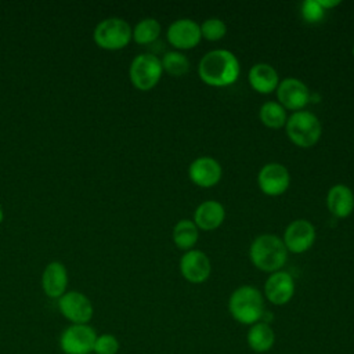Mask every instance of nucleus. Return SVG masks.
I'll use <instances>...</instances> for the list:
<instances>
[{
  "instance_id": "1a4fd4ad",
  "label": "nucleus",
  "mask_w": 354,
  "mask_h": 354,
  "mask_svg": "<svg viewBox=\"0 0 354 354\" xmlns=\"http://www.w3.org/2000/svg\"><path fill=\"white\" fill-rule=\"evenodd\" d=\"M257 184L263 194L268 196H278L289 188L290 174L282 163L271 162L260 169L257 174Z\"/></svg>"
},
{
  "instance_id": "c85d7f7f",
  "label": "nucleus",
  "mask_w": 354,
  "mask_h": 354,
  "mask_svg": "<svg viewBox=\"0 0 354 354\" xmlns=\"http://www.w3.org/2000/svg\"><path fill=\"white\" fill-rule=\"evenodd\" d=\"M3 218H4V212H3V207L0 206V224L3 223Z\"/></svg>"
},
{
  "instance_id": "5701e85b",
  "label": "nucleus",
  "mask_w": 354,
  "mask_h": 354,
  "mask_svg": "<svg viewBox=\"0 0 354 354\" xmlns=\"http://www.w3.org/2000/svg\"><path fill=\"white\" fill-rule=\"evenodd\" d=\"M160 35V24L155 18H144L133 28V40L137 44L145 46L153 43Z\"/></svg>"
},
{
  "instance_id": "f03ea898",
  "label": "nucleus",
  "mask_w": 354,
  "mask_h": 354,
  "mask_svg": "<svg viewBox=\"0 0 354 354\" xmlns=\"http://www.w3.org/2000/svg\"><path fill=\"white\" fill-rule=\"evenodd\" d=\"M228 311L236 322L253 325L263 321L266 314L264 297L257 288L242 285L231 293L228 299Z\"/></svg>"
},
{
  "instance_id": "9b49d317",
  "label": "nucleus",
  "mask_w": 354,
  "mask_h": 354,
  "mask_svg": "<svg viewBox=\"0 0 354 354\" xmlns=\"http://www.w3.org/2000/svg\"><path fill=\"white\" fill-rule=\"evenodd\" d=\"M169 43L178 50H189L199 44L202 35L199 24L189 18H180L173 21L167 28Z\"/></svg>"
},
{
  "instance_id": "ddd939ff",
  "label": "nucleus",
  "mask_w": 354,
  "mask_h": 354,
  "mask_svg": "<svg viewBox=\"0 0 354 354\" xmlns=\"http://www.w3.org/2000/svg\"><path fill=\"white\" fill-rule=\"evenodd\" d=\"M295 295L293 277L283 270L271 272L264 283V296L274 306H283Z\"/></svg>"
},
{
  "instance_id": "39448f33",
  "label": "nucleus",
  "mask_w": 354,
  "mask_h": 354,
  "mask_svg": "<svg viewBox=\"0 0 354 354\" xmlns=\"http://www.w3.org/2000/svg\"><path fill=\"white\" fill-rule=\"evenodd\" d=\"M285 127L289 140L300 148H310L315 145L322 133L319 119L308 111L293 112L288 118Z\"/></svg>"
},
{
  "instance_id": "0eeeda50",
  "label": "nucleus",
  "mask_w": 354,
  "mask_h": 354,
  "mask_svg": "<svg viewBox=\"0 0 354 354\" xmlns=\"http://www.w3.org/2000/svg\"><path fill=\"white\" fill-rule=\"evenodd\" d=\"M97 336L88 324H71L59 335V348L64 354H91Z\"/></svg>"
},
{
  "instance_id": "dca6fc26",
  "label": "nucleus",
  "mask_w": 354,
  "mask_h": 354,
  "mask_svg": "<svg viewBox=\"0 0 354 354\" xmlns=\"http://www.w3.org/2000/svg\"><path fill=\"white\" fill-rule=\"evenodd\" d=\"M68 288V271L61 261H50L41 274V289L50 299H59Z\"/></svg>"
},
{
  "instance_id": "a211bd4d",
  "label": "nucleus",
  "mask_w": 354,
  "mask_h": 354,
  "mask_svg": "<svg viewBox=\"0 0 354 354\" xmlns=\"http://www.w3.org/2000/svg\"><path fill=\"white\" fill-rule=\"evenodd\" d=\"M225 218V209L217 201H205L202 202L195 213L194 223L199 230L213 231L218 228Z\"/></svg>"
},
{
  "instance_id": "423d86ee",
  "label": "nucleus",
  "mask_w": 354,
  "mask_h": 354,
  "mask_svg": "<svg viewBox=\"0 0 354 354\" xmlns=\"http://www.w3.org/2000/svg\"><path fill=\"white\" fill-rule=\"evenodd\" d=\"M162 73L160 59L149 53L136 55L129 68L130 82L140 91L152 90L159 83Z\"/></svg>"
},
{
  "instance_id": "4be33fe9",
  "label": "nucleus",
  "mask_w": 354,
  "mask_h": 354,
  "mask_svg": "<svg viewBox=\"0 0 354 354\" xmlns=\"http://www.w3.org/2000/svg\"><path fill=\"white\" fill-rule=\"evenodd\" d=\"M259 118L266 127L281 129L286 124V109L275 101H267L260 106Z\"/></svg>"
},
{
  "instance_id": "2eb2a0df",
  "label": "nucleus",
  "mask_w": 354,
  "mask_h": 354,
  "mask_svg": "<svg viewBox=\"0 0 354 354\" xmlns=\"http://www.w3.org/2000/svg\"><path fill=\"white\" fill-rule=\"evenodd\" d=\"M223 170L220 163L210 156L196 158L188 167L189 180L202 188H210L216 185L221 178Z\"/></svg>"
},
{
  "instance_id": "f8f14e48",
  "label": "nucleus",
  "mask_w": 354,
  "mask_h": 354,
  "mask_svg": "<svg viewBox=\"0 0 354 354\" xmlns=\"http://www.w3.org/2000/svg\"><path fill=\"white\" fill-rule=\"evenodd\" d=\"M278 102L289 111H301L310 101L308 87L296 77H286L277 87Z\"/></svg>"
},
{
  "instance_id": "9d476101",
  "label": "nucleus",
  "mask_w": 354,
  "mask_h": 354,
  "mask_svg": "<svg viewBox=\"0 0 354 354\" xmlns=\"http://www.w3.org/2000/svg\"><path fill=\"white\" fill-rule=\"evenodd\" d=\"M282 241L288 252L296 254L304 253L315 241V228L308 220L297 218L286 227Z\"/></svg>"
},
{
  "instance_id": "b1692460",
  "label": "nucleus",
  "mask_w": 354,
  "mask_h": 354,
  "mask_svg": "<svg viewBox=\"0 0 354 354\" xmlns=\"http://www.w3.org/2000/svg\"><path fill=\"white\" fill-rule=\"evenodd\" d=\"M162 69L174 77H181L189 71V59L178 51H169L163 55Z\"/></svg>"
},
{
  "instance_id": "f3484780",
  "label": "nucleus",
  "mask_w": 354,
  "mask_h": 354,
  "mask_svg": "<svg viewBox=\"0 0 354 354\" xmlns=\"http://www.w3.org/2000/svg\"><path fill=\"white\" fill-rule=\"evenodd\" d=\"M328 210L337 218L350 216L354 210V194L346 184H335L326 194Z\"/></svg>"
},
{
  "instance_id": "c756f323",
  "label": "nucleus",
  "mask_w": 354,
  "mask_h": 354,
  "mask_svg": "<svg viewBox=\"0 0 354 354\" xmlns=\"http://www.w3.org/2000/svg\"><path fill=\"white\" fill-rule=\"evenodd\" d=\"M353 57H354V46H353Z\"/></svg>"
},
{
  "instance_id": "6ab92c4d",
  "label": "nucleus",
  "mask_w": 354,
  "mask_h": 354,
  "mask_svg": "<svg viewBox=\"0 0 354 354\" xmlns=\"http://www.w3.org/2000/svg\"><path fill=\"white\" fill-rule=\"evenodd\" d=\"M248 80L250 87L260 94H270L277 90L279 84L277 71L274 69V66L266 62L254 64L249 71Z\"/></svg>"
},
{
  "instance_id": "a878e982",
  "label": "nucleus",
  "mask_w": 354,
  "mask_h": 354,
  "mask_svg": "<svg viewBox=\"0 0 354 354\" xmlns=\"http://www.w3.org/2000/svg\"><path fill=\"white\" fill-rule=\"evenodd\" d=\"M120 343L112 333H101L97 336L93 353L94 354H118Z\"/></svg>"
},
{
  "instance_id": "412c9836",
  "label": "nucleus",
  "mask_w": 354,
  "mask_h": 354,
  "mask_svg": "<svg viewBox=\"0 0 354 354\" xmlns=\"http://www.w3.org/2000/svg\"><path fill=\"white\" fill-rule=\"evenodd\" d=\"M173 242L181 250H191L198 241V227L192 220L183 218L173 227Z\"/></svg>"
},
{
  "instance_id": "7ed1b4c3",
  "label": "nucleus",
  "mask_w": 354,
  "mask_h": 354,
  "mask_svg": "<svg viewBox=\"0 0 354 354\" xmlns=\"http://www.w3.org/2000/svg\"><path fill=\"white\" fill-rule=\"evenodd\" d=\"M249 257L256 268L271 274L285 266L288 250L281 238L272 234H263L250 243Z\"/></svg>"
},
{
  "instance_id": "20e7f679",
  "label": "nucleus",
  "mask_w": 354,
  "mask_h": 354,
  "mask_svg": "<svg viewBox=\"0 0 354 354\" xmlns=\"http://www.w3.org/2000/svg\"><path fill=\"white\" fill-rule=\"evenodd\" d=\"M133 39V29L130 24L119 17H109L100 21L93 30L94 43L102 50L124 48Z\"/></svg>"
},
{
  "instance_id": "4468645a",
  "label": "nucleus",
  "mask_w": 354,
  "mask_h": 354,
  "mask_svg": "<svg viewBox=\"0 0 354 354\" xmlns=\"http://www.w3.org/2000/svg\"><path fill=\"white\" fill-rule=\"evenodd\" d=\"M210 260L205 252L191 249L180 259V272L191 283H202L210 275Z\"/></svg>"
},
{
  "instance_id": "bb28decb",
  "label": "nucleus",
  "mask_w": 354,
  "mask_h": 354,
  "mask_svg": "<svg viewBox=\"0 0 354 354\" xmlns=\"http://www.w3.org/2000/svg\"><path fill=\"white\" fill-rule=\"evenodd\" d=\"M301 17L308 24H317L324 19L325 10L318 4L317 0H306L300 6Z\"/></svg>"
},
{
  "instance_id": "6e6552de",
  "label": "nucleus",
  "mask_w": 354,
  "mask_h": 354,
  "mask_svg": "<svg viewBox=\"0 0 354 354\" xmlns=\"http://www.w3.org/2000/svg\"><path fill=\"white\" fill-rule=\"evenodd\" d=\"M57 301L61 315L71 324H88L91 321L94 308L91 300L84 293L66 290Z\"/></svg>"
},
{
  "instance_id": "393cba45",
  "label": "nucleus",
  "mask_w": 354,
  "mask_h": 354,
  "mask_svg": "<svg viewBox=\"0 0 354 354\" xmlns=\"http://www.w3.org/2000/svg\"><path fill=\"white\" fill-rule=\"evenodd\" d=\"M199 28L202 37L209 41H217L227 33V26L220 18H207L199 25Z\"/></svg>"
},
{
  "instance_id": "f257e3e1",
  "label": "nucleus",
  "mask_w": 354,
  "mask_h": 354,
  "mask_svg": "<svg viewBox=\"0 0 354 354\" xmlns=\"http://www.w3.org/2000/svg\"><path fill=\"white\" fill-rule=\"evenodd\" d=\"M241 72L239 61L234 53L217 48L206 53L198 65L201 80L213 87H225L236 82Z\"/></svg>"
},
{
  "instance_id": "aec40b11",
  "label": "nucleus",
  "mask_w": 354,
  "mask_h": 354,
  "mask_svg": "<svg viewBox=\"0 0 354 354\" xmlns=\"http://www.w3.org/2000/svg\"><path fill=\"white\" fill-rule=\"evenodd\" d=\"M246 342L252 351L263 354L272 348L275 343V333L274 329L270 326L268 322L260 321L250 325L246 333Z\"/></svg>"
},
{
  "instance_id": "cd10ccee",
  "label": "nucleus",
  "mask_w": 354,
  "mask_h": 354,
  "mask_svg": "<svg viewBox=\"0 0 354 354\" xmlns=\"http://www.w3.org/2000/svg\"><path fill=\"white\" fill-rule=\"evenodd\" d=\"M317 1H318V4H319L325 11H328V10H330V8H333V7H336V6L340 4L339 0H317Z\"/></svg>"
}]
</instances>
